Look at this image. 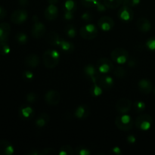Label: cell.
I'll list each match as a JSON object with an SVG mask.
<instances>
[{"instance_id": "obj_1", "label": "cell", "mask_w": 155, "mask_h": 155, "mask_svg": "<svg viewBox=\"0 0 155 155\" xmlns=\"http://www.w3.org/2000/svg\"><path fill=\"white\" fill-rule=\"evenodd\" d=\"M42 61L47 68H55L60 61V54L55 50H46L42 55Z\"/></svg>"}, {"instance_id": "obj_2", "label": "cell", "mask_w": 155, "mask_h": 155, "mask_svg": "<svg viewBox=\"0 0 155 155\" xmlns=\"http://www.w3.org/2000/svg\"><path fill=\"white\" fill-rule=\"evenodd\" d=\"M115 125L121 131H130L134 125L133 120L130 115L123 114L120 116L117 117L115 119Z\"/></svg>"}, {"instance_id": "obj_3", "label": "cell", "mask_w": 155, "mask_h": 155, "mask_svg": "<svg viewBox=\"0 0 155 155\" xmlns=\"http://www.w3.org/2000/svg\"><path fill=\"white\" fill-rule=\"evenodd\" d=\"M153 124V118L148 114H142L136 117L135 125L136 128L142 131H147L151 128Z\"/></svg>"}, {"instance_id": "obj_4", "label": "cell", "mask_w": 155, "mask_h": 155, "mask_svg": "<svg viewBox=\"0 0 155 155\" xmlns=\"http://www.w3.org/2000/svg\"><path fill=\"white\" fill-rule=\"evenodd\" d=\"M98 29L94 24H89L83 26L80 29V35L82 38L87 40H92L98 36Z\"/></svg>"}, {"instance_id": "obj_5", "label": "cell", "mask_w": 155, "mask_h": 155, "mask_svg": "<svg viewBox=\"0 0 155 155\" xmlns=\"http://www.w3.org/2000/svg\"><path fill=\"white\" fill-rule=\"evenodd\" d=\"M111 58L118 64H124L128 61L129 52L123 48H116L111 51Z\"/></svg>"}, {"instance_id": "obj_6", "label": "cell", "mask_w": 155, "mask_h": 155, "mask_svg": "<svg viewBox=\"0 0 155 155\" xmlns=\"http://www.w3.org/2000/svg\"><path fill=\"white\" fill-rule=\"evenodd\" d=\"M96 68L100 73L107 74L111 72L114 68V64L110 59L107 58H101L98 60L96 63Z\"/></svg>"}, {"instance_id": "obj_7", "label": "cell", "mask_w": 155, "mask_h": 155, "mask_svg": "<svg viewBox=\"0 0 155 155\" xmlns=\"http://www.w3.org/2000/svg\"><path fill=\"white\" fill-rule=\"evenodd\" d=\"M84 74L88 79L91 80L93 83H97L100 77V72L97 69L96 66H94L93 64H87L85 66Z\"/></svg>"}, {"instance_id": "obj_8", "label": "cell", "mask_w": 155, "mask_h": 155, "mask_svg": "<svg viewBox=\"0 0 155 155\" xmlns=\"http://www.w3.org/2000/svg\"><path fill=\"white\" fill-rule=\"evenodd\" d=\"M28 17V13L25 9H17L11 15V21L15 24H21L25 22Z\"/></svg>"}, {"instance_id": "obj_9", "label": "cell", "mask_w": 155, "mask_h": 155, "mask_svg": "<svg viewBox=\"0 0 155 155\" xmlns=\"http://www.w3.org/2000/svg\"><path fill=\"white\" fill-rule=\"evenodd\" d=\"M133 103L130 99L126 98H122L117 101L115 104V108L119 112L120 114H127L131 110Z\"/></svg>"}, {"instance_id": "obj_10", "label": "cell", "mask_w": 155, "mask_h": 155, "mask_svg": "<svg viewBox=\"0 0 155 155\" xmlns=\"http://www.w3.org/2000/svg\"><path fill=\"white\" fill-rule=\"evenodd\" d=\"M45 31H46L45 26L42 23H41L40 21H39V20H36V21H34L33 27H32V36L34 38L39 39V38L42 37L45 35Z\"/></svg>"}, {"instance_id": "obj_11", "label": "cell", "mask_w": 155, "mask_h": 155, "mask_svg": "<svg viewBox=\"0 0 155 155\" xmlns=\"http://www.w3.org/2000/svg\"><path fill=\"white\" fill-rule=\"evenodd\" d=\"M98 26L104 31H109L114 27V21L110 17H101L98 21Z\"/></svg>"}, {"instance_id": "obj_12", "label": "cell", "mask_w": 155, "mask_h": 155, "mask_svg": "<svg viewBox=\"0 0 155 155\" xmlns=\"http://www.w3.org/2000/svg\"><path fill=\"white\" fill-rule=\"evenodd\" d=\"M133 11L130 8V7L127 5H124L122 8H120L119 11H118V17L120 20L125 22H128L133 20Z\"/></svg>"}, {"instance_id": "obj_13", "label": "cell", "mask_w": 155, "mask_h": 155, "mask_svg": "<svg viewBox=\"0 0 155 155\" xmlns=\"http://www.w3.org/2000/svg\"><path fill=\"white\" fill-rule=\"evenodd\" d=\"M45 100L50 105H56L61 101V95L55 90H49L45 93Z\"/></svg>"}, {"instance_id": "obj_14", "label": "cell", "mask_w": 155, "mask_h": 155, "mask_svg": "<svg viewBox=\"0 0 155 155\" xmlns=\"http://www.w3.org/2000/svg\"><path fill=\"white\" fill-rule=\"evenodd\" d=\"M18 115L21 119L24 120H31L34 116V110L31 107L28 105H22L20 107L18 110Z\"/></svg>"}, {"instance_id": "obj_15", "label": "cell", "mask_w": 155, "mask_h": 155, "mask_svg": "<svg viewBox=\"0 0 155 155\" xmlns=\"http://www.w3.org/2000/svg\"><path fill=\"white\" fill-rule=\"evenodd\" d=\"M90 107L87 104H81L78 106L74 112V115L79 120H86L90 115Z\"/></svg>"}, {"instance_id": "obj_16", "label": "cell", "mask_w": 155, "mask_h": 155, "mask_svg": "<svg viewBox=\"0 0 155 155\" xmlns=\"http://www.w3.org/2000/svg\"><path fill=\"white\" fill-rule=\"evenodd\" d=\"M14 151V147L8 141L0 140V155H12Z\"/></svg>"}, {"instance_id": "obj_17", "label": "cell", "mask_w": 155, "mask_h": 155, "mask_svg": "<svg viewBox=\"0 0 155 155\" xmlns=\"http://www.w3.org/2000/svg\"><path fill=\"white\" fill-rule=\"evenodd\" d=\"M139 89L142 93L148 95L152 91L153 86L152 83L147 79H142L138 83Z\"/></svg>"}, {"instance_id": "obj_18", "label": "cell", "mask_w": 155, "mask_h": 155, "mask_svg": "<svg viewBox=\"0 0 155 155\" xmlns=\"http://www.w3.org/2000/svg\"><path fill=\"white\" fill-rule=\"evenodd\" d=\"M11 33V27L8 23L2 22L0 24V42H7Z\"/></svg>"}, {"instance_id": "obj_19", "label": "cell", "mask_w": 155, "mask_h": 155, "mask_svg": "<svg viewBox=\"0 0 155 155\" xmlns=\"http://www.w3.org/2000/svg\"><path fill=\"white\" fill-rule=\"evenodd\" d=\"M58 15V9L55 5H49L45 10V17L48 21H53L56 19Z\"/></svg>"}, {"instance_id": "obj_20", "label": "cell", "mask_w": 155, "mask_h": 155, "mask_svg": "<svg viewBox=\"0 0 155 155\" xmlns=\"http://www.w3.org/2000/svg\"><path fill=\"white\" fill-rule=\"evenodd\" d=\"M98 83L102 89H109L114 86V79L110 76H100Z\"/></svg>"}, {"instance_id": "obj_21", "label": "cell", "mask_w": 155, "mask_h": 155, "mask_svg": "<svg viewBox=\"0 0 155 155\" xmlns=\"http://www.w3.org/2000/svg\"><path fill=\"white\" fill-rule=\"evenodd\" d=\"M40 64V58L36 54H31L24 59V64L29 68H34L39 66Z\"/></svg>"}, {"instance_id": "obj_22", "label": "cell", "mask_w": 155, "mask_h": 155, "mask_svg": "<svg viewBox=\"0 0 155 155\" xmlns=\"http://www.w3.org/2000/svg\"><path fill=\"white\" fill-rule=\"evenodd\" d=\"M136 27L138 30L143 33L148 32L151 28V22L145 18H141L136 22Z\"/></svg>"}, {"instance_id": "obj_23", "label": "cell", "mask_w": 155, "mask_h": 155, "mask_svg": "<svg viewBox=\"0 0 155 155\" xmlns=\"http://www.w3.org/2000/svg\"><path fill=\"white\" fill-rule=\"evenodd\" d=\"M46 39L49 45L55 47L60 46L61 39L59 36V35L57 33H55V32L52 31L48 33V34L47 35Z\"/></svg>"}, {"instance_id": "obj_24", "label": "cell", "mask_w": 155, "mask_h": 155, "mask_svg": "<svg viewBox=\"0 0 155 155\" xmlns=\"http://www.w3.org/2000/svg\"><path fill=\"white\" fill-rule=\"evenodd\" d=\"M50 117L48 114L46 113H42L37 117L36 119L35 124L38 127H43L49 122Z\"/></svg>"}, {"instance_id": "obj_25", "label": "cell", "mask_w": 155, "mask_h": 155, "mask_svg": "<svg viewBox=\"0 0 155 155\" xmlns=\"http://www.w3.org/2000/svg\"><path fill=\"white\" fill-rule=\"evenodd\" d=\"M60 47L61 48L62 51H64L65 53H72L74 50V44L69 41L64 40V39H61V41Z\"/></svg>"}, {"instance_id": "obj_26", "label": "cell", "mask_w": 155, "mask_h": 155, "mask_svg": "<svg viewBox=\"0 0 155 155\" xmlns=\"http://www.w3.org/2000/svg\"><path fill=\"white\" fill-rule=\"evenodd\" d=\"M124 0H103V4L106 8L110 9H114L119 7L122 4Z\"/></svg>"}, {"instance_id": "obj_27", "label": "cell", "mask_w": 155, "mask_h": 155, "mask_svg": "<svg viewBox=\"0 0 155 155\" xmlns=\"http://www.w3.org/2000/svg\"><path fill=\"white\" fill-rule=\"evenodd\" d=\"M102 88L99 86V84H98V83H93V86H92L90 89L91 95H92V96L98 97L100 96V95L102 94Z\"/></svg>"}, {"instance_id": "obj_28", "label": "cell", "mask_w": 155, "mask_h": 155, "mask_svg": "<svg viewBox=\"0 0 155 155\" xmlns=\"http://www.w3.org/2000/svg\"><path fill=\"white\" fill-rule=\"evenodd\" d=\"M75 152L74 151V149L69 145H64L60 148L59 150L58 154L59 155H74Z\"/></svg>"}, {"instance_id": "obj_29", "label": "cell", "mask_w": 155, "mask_h": 155, "mask_svg": "<svg viewBox=\"0 0 155 155\" xmlns=\"http://www.w3.org/2000/svg\"><path fill=\"white\" fill-rule=\"evenodd\" d=\"M113 73L118 78H124L127 75V71L120 66H117L114 68Z\"/></svg>"}, {"instance_id": "obj_30", "label": "cell", "mask_w": 155, "mask_h": 155, "mask_svg": "<svg viewBox=\"0 0 155 155\" xmlns=\"http://www.w3.org/2000/svg\"><path fill=\"white\" fill-rule=\"evenodd\" d=\"M65 12H70L74 13L77 8V5L73 0H68L64 3Z\"/></svg>"}, {"instance_id": "obj_31", "label": "cell", "mask_w": 155, "mask_h": 155, "mask_svg": "<svg viewBox=\"0 0 155 155\" xmlns=\"http://www.w3.org/2000/svg\"><path fill=\"white\" fill-rule=\"evenodd\" d=\"M145 103L143 102L142 101H135L134 104H133V108L138 113H142L145 110Z\"/></svg>"}, {"instance_id": "obj_32", "label": "cell", "mask_w": 155, "mask_h": 155, "mask_svg": "<svg viewBox=\"0 0 155 155\" xmlns=\"http://www.w3.org/2000/svg\"><path fill=\"white\" fill-rule=\"evenodd\" d=\"M10 51V46L7 43V42H0V54H2V55H6V54H9Z\"/></svg>"}, {"instance_id": "obj_33", "label": "cell", "mask_w": 155, "mask_h": 155, "mask_svg": "<svg viewBox=\"0 0 155 155\" xmlns=\"http://www.w3.org/2000/svg\"><path fill=\"white\" fill-rule=\"evenodd\" d=\"M65 33L70 38H74L77 35V30L72 24H68L65 27Z\"/></svg>"}, {"instance_id": "obj_34", "label": "cell", "mask_w": 155, "mask_h": 155, "mask_svg": "<svg viewBox=\"0 0 155 155\" xmlns=\"http://www.w3.org/2000/svg\"><path fill=\"white\" fill-rule=\"evenodd\" d=\"M81 3L83 5L87 8L96 7L99 3H101V0H81Z\"/></svg>"}, {"instance_id": "obj_35", "label": "cell", "mask_w": 155, "mask_h": 155, "mask_svg": "<svg viewBox=\"0 0 155 155\" xmlns=\"http://www.w3.org/2000/svg\"><path fill=\"white\" fill-rule=\"evenodd\" d=\"M15 39L21 45H24L27 42V36L24 33H18L15 36Z\"/></svg>"}, {"instance_id": "obj_36", "label": "cell", "mask_w": 155, "mask_h": 155, "mask_svg": "<svg viewBox=\"0 0 155 155\" xmlns=\"http://www.w3.org/2000/svg\"><path fill=\"white\" fill-rule=\"evenodd\" d=\"M75 154L78 155H89L91 154V151L85 147L80 146L75 150Z\"/></svg>"}, {"instance_id": "obj_37", "label": "cell", "mask_w": 155, "mask_h": 155, "mask_svg": "<svg viewBox=\"0 0 155 155\" xmlns=\"http://www.w3.org/2000/svg\"><path fill=\"white\" fill-rule=\"evenodd\" d=\"M146 46L151 51H155V36L148 39L146 42Z\"/></svg>"}, {"instance_id": "obj_38", "label": "cell", "mask_w": 155, "mask_h": 155, "mask_svg": "<svg viewBox=\"0 0 155 155\" xmlns=\"http://www.w3.org/2000/svg\"><path fill=\"white\" fill-rule=\"evenodd\" d=\"M56 154H57V152L55 151V150L50 148L40 150V152H39V155H53Z\"/></svg>"}, {"instance_id": "obj_39", "label": "cell", "mask_w": 155, "mask_h": 155, "mask_svg": "<svg viewBox=\"0 0 155 155\" xmlns=\"http://www.w3.org/2000/svg\"><path fill=\"white\" fill-rule=\"evenodd\" d=\"M27 101L30 103H34L37 101L38 96L36 93H33V92H30L27 95Z\"/></svg>"}, {"instance_id": "obj_40", "label": "cell", "mask_w": 155, "mask_h": 155, "mask_svg": "<svg viewBox=\"0 0 155 155\" xmlns=\"http://www.w3.org/2000/svg\"><path fill=\"white\" fill-rule=\"evenodd\" d=\"M140 2V0H124L123 3L124 5H127L129 7H134L138 5Z\"/></svg>"}, {"instance_id": "obj_41", "label": "cell", "mask_w": 155, "mask_h": 155, "mask_svg": "<svg viewBox=\"0 0 155 155\" xmlns=\"http://www.w3.org/2000/svg\"><path fill=\"white\" fill-rule=\"evenodd\" d=\"M23 76H24V78L27 79V80H31L33 78V77H34L33 72L30 71H24V74H23Z\"/></svg>"}, {"instance_id": "obj_42", "label": "cell", "mask_w": 155, "mask_h": 155, "mask_svg": "<svg viewBox=\"0 0 155 155\" xmlns=\"http://www.w3.org/2000/svg\"><path fill=\"white\" fill-rule=\"evenodd\" d=\"M82 19L85 21H91L92 20V14L89 13V12H86L82 15Z\"/></svg>"}, {"instance_id": "obj_43", "label": "cell", "mask_w": 155, "mask_h": 155, "mask_svg": "<svg viewBox=\"0 0 155 155\" xmlns=\"http://www.w3.org/2000/svg\"><path fill=\"white\" fill-rule=\"evenodd\" d=\"M6 11L3 7L0 6V20L4 19L6 16Z\"/></svg>"}, {"instance_id": "obj_44", "label": "cell", "mask_w": 155, "mask_h": 155, "mask_svg": "<svg viewBox=\"0 0 155 155\" xmlns=\"http://www.w3.org/2000/svg\"><path fill=\"white\" fill-rule=\"evenodd\" d=\"M127 142H129V143H130V144H134L135 142H136V137H135L134 136H133V135H131V136H129L128 137H127Z\"/></svg>"}, {"instance_id": "obj_45", "label": "cell", "mask_w": 155, "mask_h": 155, "mask_svg": "<svg viewBox=\"0 0 155 155\" xmlns=\"http://www.w3.org/2000/svg\"><path fill=\"white\" fill-rule=\"evenodd\" d=\"M74 18V15H73V12H65L64 14V18L66 20H71Z\"/></svg>"}, {"instance_id": "obj_46", "label": "cell", "mask_w": 155, "mask_h": 155, "mask_svg": "<svg viewBox=\"0 0 155 155\" xmlns=\"http://www.w3.org/2000/svg\"><path fill=\"white\" fill-rule=\"evenodd\" d=\"M111 151H112V153H113V154H114L116 155H119V154H121L120 148H118V147H114V148H112Z\"/></svg>"}, {"instance_id": "obj_47", "label": "cell", "mask_w": 155, "mask_h": 155, "mask_svg": "<svg viewBox=\"0 0 155 155\" xmlns=\"http://www.w3.org/2000/svg\"><path fill=\"white\" fill-rule=\"evenodd\" d=\"M39 152H40V150L39 149H32L31 151H29L27 153V154L30 155H39Z\"/></svg>"}, {"instance_id": "obj_48", "label": "cell", "mask_w": 155, "mask_h": 155, "mask_svg": "<svg viewBox=\"0 0 155 155\" xmlns=\"http://www.w3.org/2000/svg\"><path fill=\"white\" fill-rule=\"evenodd\" d=\"M30 1L29 0H18V3L21 6H27L28 5Z\"/></svg>"}, {"instance_id": "obj_49", "label": "cell", "mask_w": 155, "mask_h": 155, "mask_svg": "<svg viewBox=\"0 0 155 155\" xmlns=\"http://www.w3.org/2000/svg\"><path fill=\"white\" fill-rule=\"evenodd\" d=\"M47 1L49 3V5H55L56 3H58V0H47Z\"/></svg>"}, {"instance_id": "obj_50", "label": "cell", "mask_w": 155, "mask_h": 155, "mask_svg": "<svg viewBox=\"0 0 155 155\" xmlns=\"http://www.w3.org/2000/svg\"><path fill=\"white\" fill-rule=\"evenodd\" d=\"M154 94L155 95V87H154Z\"/></svg>"}]
</instances>
